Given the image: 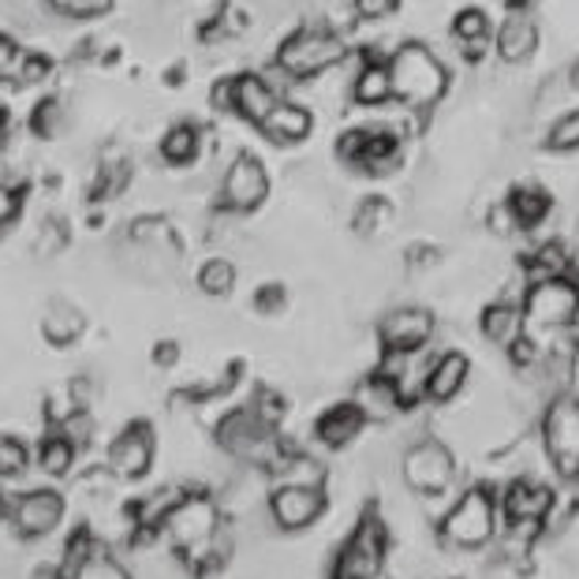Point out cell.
Instances as JSON below:
<instances>
[{
	"label": "cell",
	"mask_w": 579,
	"mask_h": 579,
	"mask_svg": "<svg viewBox=\"0 0 579 579\" xmlns=\"http://www.w3.org/2000/svg\"><path fill=\"white\" fill-rule=\"evenodd\" d=\"M277 90H273L258 71H240L232 75V116L247 120V124H262V116L277 105Z\"/></svg>",
	"instance_id": "cell-17"
},
{
	"label": "cell",
	"mask_w": 579,
	"mask_h": 579,
	"mask_svg": "<svg viewBox=\"0 0 579 579\" xmlns=\"http://www.w3.org/2000/svg\"><path fill=\"white\" fill-rule=\"evenodd\" d=\"M236 277H240L236 262L217 255V258H206V262H202L199 273H195V284H199L202 296L221 299V296H228V292L236 288Z\"/></svg>",
	"instance_id": "cell-30"
},
{
	"label": "cell",
	"mask_w": 579,
	"mask_h": 579,
	"mask_svg": "<svg viewBox=\"0 0 579 579\" xmlns=\"http://www.w3.org/2000/svg\"><path fill=\"white\" fill-rule=\"evenodd\" d=\"M467 374H471L467 355L445 352V355H438V359H430V370H426V382H423V396L430 404H449L467 385Z\"/></svg>",
	"instance_id": "cell-18"
},
{
	"label": "cell",
	"mask_w": 579,
	"mask_h": 579,
	"mask_svg": "<svg viewBox=\"0 0 579 579\" xmlns=\"http://www.w3.org/2000/svg\"><path fill=\"white\" fill-rule=\"evenodd\" d=\"M202 142H206V135H202L199 124H191V120H180V124H172L165 135H161L158 142V154L165 165L172 169H187L195 165L199 154H202Z\"/></svg>",
	"instance_id": "cell-25"
},
{
	"label": "cell",
	"mask_w": 579,
	"mask_h": 579,
	"mask_svg": "<svg viewBox=\"0 0 579 579\" xmlns=\"http://www.w3.org/2000/svg\"><path fill=\"white\" fill-rule=\"evenodd\" d=\"M363 426H367L363 412L355 408L352 400H341V404H333L318 423H314V438H318L325 449H344V445H352L355 438H359Z\"/></svg>",
	"instance_id": "cell-21"
},
{
	"label": "cell",
	"mask_w": 579,
	"mask_h": 579,
	"mask_svg": "<svg viewBox=\"0 0 579 579\" xmlns=\"http://www.w3.org/2000/svg\"><path fill=\"white\" fill-rule=\"evenodd\" d=\"M434 337V314L423 307H396L378 322L382 352H419Z\"/></svg>",
	"instance_id": "cell-15"
},
{
	"label": "cell",
	"mask_w": 579,
	"mask_h": 579,
	"mask_svg": "<svg viewBox=\"0 0 579 579\" xmlns=\"http://www.w3.org/2000/svg\"><path fill=\"white\" fill-rule=\"evenodd\" d=\"M524 325L531 329H572L579 325V284L572 277H546L524 292Z\"/></svg>",
	"instance_id": "cell-6"
},
{
	"label": "cell",
	"mask_w": 579,
	"mask_h": 579,
	"mask_svg": "<svg viewBox=\"0 0 579 579\" xmlns=\"http://www.w3.org/2000/svg\"><path fill=\"white\" fill-rule=\"evenodd\" d=\"M273 486H322L325 482V464L314 460L307 453H292L281 449L273 460L266 464Z\"/></svg>",
	"instance_id": "cell-24"
},
{
	"label": "cell",
	"mask_w": 579,
	"mask_h": 579,
	"mask_svg": "<svg viewBox=\"0 0 579 579\" xmlns=\"http://www.w3.org/2000/svg\"><path fill=\"white\" fill-rule=\"evenodd\" d=\"M57 576L60 579H131L124 572V565L109 553V546L98 542L87 527L68 538L64 565L57 568Z\"/></svg>",
	"instance_id": "cell-11"
},
{
	"label": "cell",
	"mask_w": 579,
	"mask_h": 579,
	"mask_svg": "<svg viewBox=\"0 0 579 579\" xmlns=\"http://www.w3.org/2000/svg\"><path fill=\"white\" fill-rule=\"evenodd\" d=\"M367 139H370V128H348V131H341V139H337V158L344 161V165L359 169L363 154H367Z\"/></svg>",
	"instance_id": "cell-41"
},
{
	"label": "cell",
	"mask_w": 579,
	"mask_h": 579,
	"mask_svg": "<svg viewBox=\"0 0 579 579\" xmlns=\"http://www.w3.org/2000/svg\"><path fill=\"white\" fill-rule=\"evenodd\" d=\"M273 60H277L296 83H311V79L329 75L333 68H341L344 60H348V45H344V38L333 34L329 27L303 23L277 45V57Z\"/></svg>",
	"instance_id": "cell-3"
},
{
	"label": "cell",
	"mask_w": 579,
	"mask_h": 579,
	"mask_svg": "<svg viewBox=\"0 0 579 579\" xmlns=\"http://www.w3.org/2000/svg\"><path fill=\"white\" fill-rule=\"evenodd\" d=\"M512 4H524V0H512Z\"/></svg>",
	"instance_id": "cell-51"
},
{
	"label": "cell",
	"mask_w": 579,
	"mask_h": 579,
	"mask_svg": "<svg viewBox=\"0 0 579 579\" xmlns=\"http://www.w3.org/2000/svg\"><path fill=\"white\" fill-rule=\"evenodd\" d=\"M352 12L363 19V23H385L400 12V0H352Z\"/></svg>",
	"instance_id": "cell-42"
},
{
	"label": "cell",
	"mask_w": 579,
	"mask_h": 579,
	"mask_svg": "<svg viewBox=\"0 0 579 579\" xmlns=\"http://www.w3.org/2000/svg\"><path fill=\"white\" fill-rule=\"evenodd\" d=\"M404 482L423 497H441L456 482V460L449 445L438 438H423L404 453Z\"/></svg>",
	"instance_id": "cell-10"
},
{
	"label": "cell",
	"mask_w": 579,
	"mask_h": 579,
	"mask_svg": "<svg viewBox=\"0 0 579 579\" xmlns=\"http://www.w3.org/2000/svg\"><path fill=\"white\" fill-rule=\"evenodd\" d=\"M30 131H34L38 139H60L68 131V105L64 98H42L34 105V113H30Z\"/></svg>",
	"instance_id": "cell-33"
},
{
	"label": "cell",
	"mask_w": 579,
	"mask_h": 579,
	"mask_svg": "<svg viewBox=\"0 0 579 579\" xmlns=\"http://www.w3.org/2000/svg\"><path fill=\"white\" fill-rule=\"evenodd\" d=\"M270 195V172L262 165V158H255L251 150H240L236 158L221 169V184H217V206H225L232 213H255Z\"/></svg>",
	"instance_id": "cell-9"
},
{
	"label": "cell",
	"mask_w": 579,
	"mask_h": 579,
	"mask_svg": "<svg viewBox=\"0 0 579 579\" xmlns=\"http://www.w3.org/2000/svg\"><path fill=\"white\" fill-rule=\"evenodd\" d=\"M83 329H87V318H83V311H79L71 299H49L45 303L42 333H45L49 344L68 348V344H75L79 337H83Z\"/></svg>",
	"instance_id": "cell-26"
},
{
	"label": "cell",
	"mask_w": 579,
	"mask_h": 579,
	"mask_svg": "<svg viewBox=\"0 0 579 579\" xmlns=\"http://www.w3.org/2000/svg\"><path fill=\"white\" fill-rule=\"evenodd\" d=\"M19 213H23V195H19V187H12V184H4V180H0V232L12 225Z\"/></svg>",
	"instance_id": "cell-44"
},
{
	"label": "cell",
	"mask_w": 579,
	"mask_h": 579,
	"mask_svg": "<svg viewBox=\"0 0 579 579\" xmlns=\"http://www.w3.org/2000/svg\"><path fill=\"white\" fill-rule=\"evenodd\" d=\"M176 359H180V344H176V341H158V348H154V367L169 370V367H176Z\"/></svg>",
	"instance_id": "cell-48"
},
{
	"label": "cell",
	"mask_w": 579,
	"mask_h": 579,
	"mask_svg": "<svg viewBox=\"0 0 579 579\" xmlns=\"http://www.w3.org/2000/svg\"><path fill=\"white\" fill-rule=\"evenodd\" d=\"M550 509H553L550 486H538L531 479H512L509 490H505V501H501V512L509 524H527V520L546 524Z\"/></svg>",
	"instance_id": "cell-19"
},
{
	"label": "cell",
	"mask_w": 579,
	"mask_h": 579,
	"mask_svg": "<svg viewBox=\"0 0 579 579\" xmlns=\"http://www.w3.org/2000/svg\"><path fill=\"white\" fill-rule=\"evenodd\" d=\"M258 131L273 142V146H296V142H303L314 131V113L307 105H299V101L281 98L277 105L262 116Z\"/></svg>",
	"instance_id": "cell-16"
},
{
	"label": "cell",
	"mask_w": 579,
	"mask_h": 579,
	"mask_svg": "<svg viewBox=\"0 0 579 579\" xmlns=\"http://www.w3.org/2000/svg\"><path fill=\"white\" fill-rule=\"evenodd\" d=\"M68 243H71L68 225H64L60 217H53V221H45V225L38 228V236H34V255H38V258H57V255H64V251H68Z\"/></svg>",
	"instance_id": "cell-37"
},
{
	"label": "cell",
	"mask_w": 579,
	"mask_h": 579,
	"mask_svg": "<svg viewBox=\"0 0 579 579\" xmlns=\"http://www.w3.org/2000/svg\"><path fill=\"white\" fill-rule=\"evenodd\" d=\"M538 49V27L531 16L524 12H512L509 19L497 30V57L505 60V64H524V60H531Z\"/></svg>",
	"instance_id": "cell-23"
},
{
	"label": "cell",
	"mask_w": 579,
	"mask_h": 579,
	"mask_svg": "<svg viewBox=\"0 0 579 579\" xmlns=\"http://www.w3.org/2000/svg\"><path fill=\"white\" fill-rule=\"evenodd\" d=\"M408 262H412L415 270H426V266H434V262H438V251L426 247V243H419V247L408 251Z\"/></svg>",
	"instance_id": "cell-49"
},
{
	"label": "cell",
	"mask_w": 579,
	"mask_h": 579,
	"mask_svg": "<svg viewBox=\"0 0 579 579\" xmlns=\"http://www.w3.org/2000/svg\"><path fill=\"white\" fill-rule=\"evenodd\" d=\"M19 53H23V49L16 45V38L0 30V79H12V75H16Z\"/></svg>",
	"instance_id": "cell-46"
},
{
	"label": "cell",
	"mask_w": 579,
	"mask_h": 579,
	"mask_svg": "<svg viewBox=\"0 0 579 579\" xmlns=\"http://www.w3.org/2000/svg\"><path fill=\"white\" fill-rule=\"evenodd\" d=\"M75 445H71L64 434L53 430L49 438H42V445H38V467L49 475V479H64V475L71 471V464H75Z\"/></svg>",
	"instance_id": "cell-31"
},
{
	"label": "cell",
	"mask_w": 579,
	"mask_h": 579,
	"mask_svg": "<svg viewBox=\"0 0 579 579\" xmlns=\"http://www.w3.org/2000/svg\"><path fill=\"white\" fill-rule=\"evenodd\" d=\"M497 535V497L490 486H471L460 501L441 516L438 538L449 550H482Z\"/></svg>",
	"instance_id": "cell-4"
},
{
	"label": "cell",
	"mask_w": 579,
	"mask_h": 579,
	"mask_svg": "<svg viewBox=\"0 0 579 579\" xmlns=\"http://www.w3.org/2000/svg\"><path fill=\"white\" fill-rule=\"evenodd\" d=\"M150 464H154V430H150V423L124 426L105 453V467L116 479H142Z\"/></svg>",
	"instance_id": "cell-13"
},
{
	"label": "cell",
	"mask_w": 579,
	"mask_h": 579,
	"mask_svg": "<svg viewBox=\"0 0 579 579\" xmlns=\"http://www.w3.org/2000/svg\"><path fill=\"white\" fill-rule=\"evenodd\" d=\"M352 101L355 105H367V109L389 105L393 79H389V64H385V60L363 57V64L355 68V75H352Z\"/></svg>",
	"instance_id": "cell-22"
},
{
	"label": "cell",
	"mask_w": 579,
	"mask_h": 579,
	"mask_svg": "<svg viewBox=\"0 0 579 579\" xmlns=\"http://www.w3.org/2000/svg\"><path fill=\"white\" fill-rule=\"evenodd\" d=\"M288 307V292L281 288V284H262L255 292V311L258 314H281Z\"/></svg>",
	"instance_id": "cell-43"
},
{
	"label": "cell",
	"mask_w": 579,
	"mask_h": 579,
	"mask_svg": "<svg viewBox=\"0 0 579 579\" xmlns=\"http://www.w3.org/2000/svg\"><path fill=\"white\" fill-rule=\"evenodd\" d=\"M509 210L516 213V221H520V228H535L546 221V213H550V195H546L542 187H516L509 199Z\"/></svg>",
	"instance_id": "cell-32"
},
{
	"label": "cell",
	"mask_w": 579,
	"mask_h": 579,
	"mask_svg": "<svg viewBox=\"0 0 579 579\" xmlns=\"http://www.w3.org/2000/svg\"><path fill=\"white\" fill-rule=\"evenodd\" d=\"M42 4L57 19H101L113 12L116 0H42Z\"/></svg>",
	"instance_id": "cell-35"
},
{
	"label": "cell",
	"mask_w": 579,
	"mask_h": 579,
	"mask_svg": "<svg viewBox=\"0 0 579 579\" xmlns=\"http://www.w3.org/2000/svg\"><path fill=\"white\" fill-rule=\"evenodd\" d=\"M251 412H255L266 426H273V430H277L281 419L288 415V400H284L277 389H266V385H262V389L255 393V400H251Z\"/></svg>",
	"instance_id": "cell-39"
},
{
	"label": "cell",
	"mask_w": 579,
	"mask_h": 579,
	"mask_svg": "<svg viewBox=\"0 0 579 579\" xmlns=\"http://www.w3.org/2000/svg\"><path fill=\"white\" fill-rule=\"evenodd\" d=\"M527 277H531V284L546 277H572V258L561 243H538L527 258Z\"/></svg>",
	"instance_id": "cell-29"
},
{
	"label": "cell",
	"mask_w": 579,
	"mask_h": 579,
	"mask_svg": "<svg viewBox=\"0 0 579 579\" xmlns=\"http://www.w3.org/2000/svg\"><path fill=\"white\" fill-rule=\"evenodd\" d=\"M8 146V120H4V113H0V150Z\"/></svg>",
	"instance_id": "cell-50"
},
{
	"label": "cell",
	"mask_w": 579,
	"mask_h": 579,
	"mask_svg": "<svg viewBox=\"0 0 579 579\" xmlns=\"http://www.w3.org/2000/svg\"><path fill=\"white\" fill-rule=\"evenodd\" d=\"M486 225H490L497 236H512L516 228H520V221H516V213L509 210V202H501V206L490 210V217H486ZM524 232V228H520Z\"/></svg>",
	"instance_id": "cell-45"
},
{
	"label": "cell",
	"mask_w": 579,
	"mask_h": 579,
	"mask_svg": "<svg viewBox=\"0 0 579 579\" xmlns=\"http://www.w3.org/2000/svg\"><path fill=\"white\" fill-rule=\"evenodd\" d=\"M8 520L23 538H42L64 520V497L57 490H30L8 501Z\"/></svg>",
	"instance_id": "cell-12"
},
{
	"label": "cell",
	"mask_w": 579,
	"mask_h": 579,
	"mask_svg": "<svg viewBox=\"0 0 579 579\" xmlns=\"http://www.w3.org/2000/svg\"><path fill=\"white\" fill-rule=\"evenodd\" d=\"M542 445L561 479H579V396H557L542 419Z\"/></svg>",
	"instance_id": "cell-8"
},
{
	"label": "cell",
	"mask_w": 579,
	"mask_h": 579,
	"mask_svg": "<svg viewBox=\"0 0 579 579\" xmlns=\"http://www.w3.org/2000/svg\"><path fill=\"white\" fill-rule=\"evenodd\" d=\"M49 75H53V60H49L45 53H38V49H23V53H19V64H16L12 83H19V87H38V83H45Z\"/></svg>",
	"instance_id": "cell-36"
},
{
	"label": "cell",
	"mask_w": 579,
	"mask_h": 579,
	"mask_svg": "<svg viewBox=\"0 0 579 579\" xmlns=\"http://www.w3.org/2000/svg\"><path fill=\"white\" fill-rule=\"evenodd\" d=\"M546 146L557 150V154H568V150H579V109L565 113L546 135Z\"/></svg>",
	"instance_id": "cell-40"
},
{
	"label": "cell",
	"mask_w": 579,
	"mask_h": 579,
	"mask_svg": "<svg viewBox=\"0 0 579 579\" xmlns=\"http://www.w3.org/2000/svg\"><path fill=\"white\" fill-rule=\"evenodd\" d=\"M27 464H30L27 445L12 438V434H0V479H16V475H23Z\"/></svg>",
	"instance_id": "cell-38"
},
{
	"label": "cell",
	"mask_w": 579,
	"mask_h": 579,
	"mask_svg": "<svg viewBox=\"0 0 579 579\" xmlns=\"http://www.w3.org/2000/svg\"><path fill=\"white\" fill-rule=\"evenodd\" d=\"M527 329L524 325V311L509 299H497L482 311V337L497 344V348H509V344Z\"/></svg>",
	"instance_id": "cell-27"
},
{
	"label": "cell",
	"mask_w": 579,
	"mask_h": 579,
	"mask_svg": "<svg viewBox=\"0 0 579 579\" xmlns=\"http://www.w3.org/2000/svg\"><path fill=\"white\" fill-rule=\"evenodd\" d=\"M210 105H213V113H221V116H232V79H217L210 90Z\"/></svg>",
	"instance_id": "cell-47"
},
{
	"label": "cell",
	"mask_w": 579,
	"mask_h": 579,
	"mask_svg": "<svg viewBox=\"0 0 579 579\" xmlns=\"http://www.w3.org/2000/svg\"><path fill=\"white\" fill-rule=\"evenodd\" d=\"M217 445L228 456H236V460L262 464V467H266L273 456L284 449L281 438H277V430L262 423L258 415L251 412V404H243V408L228 412L225 419L217 423Z\"/></svg>",
	"instance_id": "cell-7"
},
{
	"label": "cell",
	"mask_w": 579,
	"mask_h": 579,
	"mask_svg": "<svg viewBox=\"0 0 579 579\" xmlns=\"http://www.w3.org/2000/svg\"><path fill=\"white\" fill-rule=\"evenodd\" d=\"M352 404L363 412V419H367V423H389L396 412H404L396 385L385 378V374H378V370H374L370 378L359 382V389H355Z\"/></svg>",
	"instance_id": "cell-20"
},
{
	"label": "cell",
	"mask_w": 579,
	"mask_h": 579,
	"mask_svg": "<svg viewBox=\"0 0 579 579\" xmlns=\"http://www.w3.org/2000/svg\"><path fill=\"white\" fill-rule=\"evenodd\" d=\"M161 535L187 557L191 565H210L217 553L221 535V512L206 494H184L169 505L161 516Z\"/></svg>",
	"instance_id": "cell-2"
},
{
	"label": "cell",
	"mask_w": 579,
	"mask_h": 579,
	"mask_svg": "<svg viewBox=\"0 0 579 579\" xmlns=\"http://www.w3.org/2000/svg\"><path fill=\"white\" fill-rule=\"evenodd\" d=\"M325 512V490L322 486H273L270 494V516L281 531H303L318 524Z\"/></svg>",
	"instance_id": "cell-14"
},
{
	"label": "cell",
	"mask_w": 579,
	"mask_h": 579,
	"mask_svg": "<svg viewBox=\"0 0 579 579\" xmlns=\"http://www.w3.org/2000/svg\"><path fill=\"white\" fill-rule=\"evenodd\" d=\"M389 202L385 199H363L359 206H355L352 213V228H355V236H378V232L385 228V221H389Z\"/></svg>",
	"instance_id": "cell-34"
},
{
	"label": "cell",
	"mask_w": 579,
	"mask_h": 579,
	"mask_svg": "<svg viewBox=\"0 0 579 579\" xmlns=\"http://www.w3.org/2000/svg\"><path fill=\"white\" fill-rule=\"evenodd\" d=\"M385 64H389L393 79V101H400L412 113L434 109L445 98V90H449V71H445L438 53L423 42L400 45Z\"/></svg>",
	"instance_id": "cell-1"
},
{
	"label": "cell",
	"mask_w": 579,
	"mask_h": 579,
	"mask_svg": "<svg viewBox=\"0 0 579 579\" xmlns=\"http://www.w3.org/2000/svg\"><path fill=\"white\" fill-rule=\"evenodd\" d=\"M453 38L464 49L467 60H479L486 53V38H490V16L482 12V8H464V12H456L453 19Z\"/></svg>",
	"instance_id": "cell-28"
},
{
	"label": "cell",
	"mask_w": 579,
	"mask_h": 579,
	"mask_svg": "<svg viewBox=\"0 0 579 579\" xmlns=\"http://www.w3.org/2000/svg\"><path fill=\"white\" fill-rule=\"evenodd\" d=\"M385 553H389V531L378 512H363L355 524L348 542L341 546L337 565H333V579H378L385 568Z\"/></svg>",
	"instance_id": "cell-5"
}]
</instances>
